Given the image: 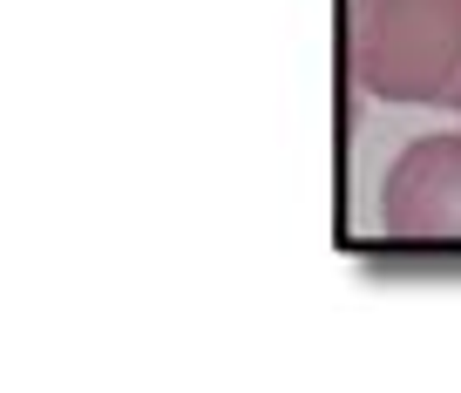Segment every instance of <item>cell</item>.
<instances>
[{"mask_svg": "<svg viewBox=\"0 0 461 393\" xmlns=\"http://www.w3.org/2000/svg\"><path fill=\"white\" fill-rule=\"evenodd\" d=\"M346 55L380 103H447L461 82V0H353Z\"/></svg>", "mask_w": 461, "mask_h": 393, "instance_id": "1", "label": "cell"}, {"mask_svg": "<svg viewBox=\"0 0 461 393\" xmlns=\"http://www.w3.org/2000/svg\"><path fill=\"white\" fill-rule=\"evenodd\" d=\"M380 224L407 245L461 237V130L420 136L393 156L387 183H380Z\"/></svg>", "mask_w": 461, "mask_h": 393, "instance_id": "2", "label": "cell"}, {"mask_svg": "<svg viewBox=\"0 0 461 393\" xmlns=\"http://www.w3.org/2000/svg\"><path fill=\"white\" fill-rule=\"evenodd\" d=\"M441 109H455V116H461V82H455V88H447V103H441Z\"/></svg>", "mask_w": 461, "mask_h": 393, "instance_id": "3", "label": "cell"}]
</instances>
